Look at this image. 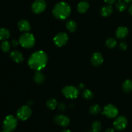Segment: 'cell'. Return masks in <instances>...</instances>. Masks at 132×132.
Instances as JSON below:
<instances>
[{"label": "cell", "mask_w": 132, "mask_h": 132, "mask_svg": "<svg viewBox=\"0 0 132 132\" xmlns=\"http://www.w3.org/2000/svg\"><path fill=\"white\" fill-rule=\"evenodd\" d=\"M10 32L8 29L5 28H0V40H5L7 39L10 37Z\"/></svg>", "instance_id": "obj_21"}, {"label": "cell", "mask_w": 132, "mask_h": 132, "mask_svg": "<svg viewBox=\"0 0 132 132\" xmlns=\"http://www.w3.org/2000/svg\"><path fill=\"white\" fill-rule=\"evenodd\" d=\"M119 110L113 104H108L103 110V114L110 119H113L118 116Z\"/></svg>", "instance_id": "obj_7"}, {"label": "cell", "mask_w": 132, "mask_h": 132, "mask_svg": "<svg viewBox=\"0 0 132 132\" xmlns=\"http://www.w3.org/2000/svg\"><path fill=\"white\" fill-rule=\"evenodd\" d=\"M89 132H95V131H92V130H90V131H89Z\"/></svg>", "instance_id": "obj_38"}, {"label": "cell", "mask_w": 132, "mask_h": 132, "mask_svg": "<svg viewBox=\"0 0 132 132\" xmlns=\"http://www.w3.org/2000/svg\"><path fill=\"white\" fill-rule=\"evenodd\" d=\"M129 12H130V14L132 15V4L130 5V7H129Z\"/></svg>", "instance_id": "obj_34"}, {"label": "cell", "mask_w": 132, "mask_h": 132, "mask_svg": "<svg viewBox=\"0 0 132 132\" xmlns=\"http://www.w3.org/2000/svg\"><path fill=\"white\" fill-rule=\"evenodd\" d=\"M11 43H12V45L13 46L15 47V46H17L19 44V41H18V40H16V39H13Z\"/></svg>", "instance_id": "obj_31"}, {"label": "cell", "mask_w": 132, "mask_h": 132, "mask_svg": "<svg viewBox=\"0 0 132 132\" xmlns=\"http://www.w3.org/2000/svg\"><path fill=\"white\" fill-rule=\"evenodd\" d=\"M68 41V36L64 32L58 33L54 37V43L58 47H61L65 45Z\"/></svg>", "instance_id": "obj_8"}, {"label": "cell", "mask_w": 132, "mask_h": 132, "mask_svg": "<svg viewBox=\"0 0 132 132\" xmlns=\"http://www.w3.org/2000/svg\"><path fill=\"white\" fill-rule=\"evenodd\" d=\"M127 43L125 41H122L119 45L120 48L122 50H126L127 48Z\"/></svg>", "instance_id": "obj_29"}, {"label": "cell", "mask_w": 132, "mask_h": 132, "mask_svg": "<svg viewBox=\"0 0 132 132\" xmlns=\"http://www.w3.org/2000/svg\"><path fill=\"white\" fill-rule=\"evenodd\" d=\"M117 40L115 38H113V37L108 38V39L106 40V45L107 47H108L109 48H115L117 46Z\"/></svg>", "instance_id": "obj_24"}, {"label": "cell", "mask_w": 132, "mask_h": 132, "mask_svg": "<svg viewBox=\"0 0 132 132\" xmlns=\"http://www.w3.org/2000/svg\"><path fill=\"white\" fill-rule=\"evenodd\" d=\"M122 90L125 92L129 93L132 90V81L127 79L122 84Z\"/></svg>", "instance_id": "obj_20"}, {"label": "cell", "mask_w": 132, "mask_h": 132, "mask_svg": "<svg viewBox=\"0 0 132 132\" xmlns=\"http://www.w3.org/2000/svg\"><path fill=\"white\" fill-rule=\"evenodd\" d=\"M58 108L60 111H64L66 109V105L64 103H59V105H58Z\"/></svg>", "instance_id": "obj_30"}, {"label": "cell", "mask_w": 132, "mask_h": 132, "mask_svg": "<svg viewBox=\"0 0 132 132\" xmlns=\"http://www.w3.org/2000/svg\"><path fill=\"white\" fill-rule=\"evenodd\" d=\"M32 111L28 106H22L17 111V118L21 121H27L32 116Z\"/></svg>", "instance_id": "obj_5"}, {"label": "cell", "mask_w": 132, "mask_h": 132, "mask_svg": "<svg viewBox=\"0 0 132 132\" xmlns=\"http://www.w3.org/2000/svg\"><path fill=\"white\" fill-rule=\"evenodd\" d=\"M62 93L65 97L70 99H74L78 97L79 91L78 88L73 86H64L62 90Z\"/></svg>", "instance_id": "obj_6"}, {"label": "cell", "mask_w": 132, "mask_h": 132, "mask_svg": "<svg viewBox=\"0 0 132 132\" xmlns=\"http://www.w3.org/2000/svg\"><path fill=\"white\" fill-rule=\"evenodd\" d=\"M57 105V102L56 99H53V98L48 99L46 102V106L48 109L51 110L55 109L56 108Z\"/></svg>", "instance_id": "obj_22"}, {"label": "cell", "mask_w": 132, "mask_h": 132, "mask_svg": "<svg viewBox=\"0 0 132 132\" xmlns=\"http://www.w3.org/2000/svg\"><path fill=\"white\" fill-rule=\"evenodd\" d=\"M112 12H113V8L110 5L104 6L101 9V14L102 16L108 17L112 14Z\"/></svg>", "instance_id": "obj_17"}, {"label": "cell", "mask_w": 132, "mask_h": 132, "mask_svg": "<svg viewBox=\"0 0 132 132\" xmlns=\"http://www.w3.org/2000/svg\"><path fill=\"white\" fill-rule=\"evenodd\" d=\"M66 27L71 32H74L77 30V25L73 20H68L66 23Z\"/></svg>", "instance_id": "obj_19"}, {"label": "cell", "mask_w": 132, "mask_h": 132, "mask_svg": "<svg viewBox=\"0 0 132 132\" xmlns=\"http://www.w3.org/2000/svg\"><path fill=\"white\" fill-rule=\"evenodd\" d=\"M104 1H105L106 3L109 4V5H112L113 3H115V1H116V0H104Z\"/></svg>", "instance_id": "obj_32"}, {"label": "cell", "mask_w": 132, "mask_h": 132, "mask_svg": "<svg viewBox=\"0 0 132 132\" xmlns=\"http://www.w3.org/2000/svg\"><path fill=\"white\" fill-rule=\"evenodd\" d=\"M116 6L117 8V10L119 12H123L126 10L127 6H126V2L122 0H119L116 4Z\"/></svg>", "instance_id": "obj_23"}, {"label": "cell", "mask_w": 132, "mask_h": 132, "mask_svg": "<svg viewBox=\"0 0 132 132\" xmlns=\"http://www.w3.org/2000/svg\"><path fill=\"white\" fill-rule=\"evenodd\" d=\"M1 132H5V131H3H3H1Z\"/></svg>", "instance_id": "obj_39"}, {"label": "cell", "mask_w": 132, "mask_h": 132, "mask_svg": "<svg viewBox=\"0 0 132 132\" xmlns=\"http://www.w3.org/2000/svg\"><path fill=\"white\" fill-rule=\"evenodd\" d=\"M128 125V120L125 116H119L113 122V126L115 129L119 131L125 130Z\"/></svg>", "instance_id": "obj_10"}, {"label": "cell", "mask_w": 132, "mask_h": 132, "mask_svg": "<svg viewBox=\"0 0 132 132\" xmlns=\"http://www.w3.org/2000/svg\"><path fill=\"white\" fill-rule=\"evenodd\" d=\"M122 1H124L126 3H130L131 2V1H132V0H122Z\"/></svg>", "instance_id": "obj_36"}, {"label": "cell", "mask_w": 132, "mask_h": 132, "mask_svg": "<svg viewBox=\"0 0 132 132\" xmlns=\"http://www.w3.org/2000/svg\"><path fill=\"white\" fill-rule=\"evenodd\" d=\"M104 132H115L114 129L112 128H109L106 129V130L104 131Z\"/></svg>", "instance_id": "obj_33"}, {"label": "cell", "mask_w": 132, "mask_h": 132, "mask_svg": "<svg viewBox=\"0 0 132 132\" xmlns=\"http://www.w3.org/2000/svg\"><path fill=\"white\" fill-rule=\"evenodd\" d=\"M128 34V29L125 27H119L116 32V37L120 39L125 38Z\"/></svg>", "instance_id": "obj_14"}, {"label": "cell", "mask_w": 132, "mask_h": 132, "mask_svg": "<svg viewBox=\"0 0 132 132\" xmlns=\"http://www.w3.org/2000/svg\"><path fill=\"white\" fill-rule=\"evenodd\" d=\"M82 97H83L85 99L90 100V99H92L93 98V97H94V94H93V92L90 90L86 89V90H84L83 92H82Z\"/></svg>", "instance_id": "obj_28"}, {"label": "cell", "mask_w": 132, "mask_h": 132, "mask_svg": "<svg viewBox=\"0 0 132 132\" xmlns=\"http://www.w3.org/2000/svg\"><path fill=\"white\" fill-rule=\"evenodd\" d=\"M18 126V120L14 116H8L5 117L3 122V129L5 132H12Z\"/></svg>", "instance_id": "obj_4"}, {"label": "cell", "mask_w": 132, "mask_h": 132, "mask_svg": "<svg viewBox=\"0 0 132 132\" xmlns=\"http://www.w3.org/2000/svg\"><path fill=\"white\" fill-rule=\"evenodd\" d=\"M91 63L94 67H99L103 63V57L99 52H95L91 57Z\"/></svg>", "instance_id": "obj_12"}, {"label": "cell", "mask_w": 132, "mask_h": 132, "mask_svg": "<svg viewBox=\"0 0 132 132\" xmlns=\"http://www.w3.org/2000/svg\"><path fill=\"white\" fill-rule=\"evenodd\" d=\"M79 88H85V86H84V85H82H82H79Z\"/></svg>", "instance_id": "obj_37"}, {"label": "cell", "mask_w": 132, "mask_h": 132, "mask_svg": "<svg viewBox=\"0 0 132 132\" xmlns=\"http://www.w3.org/2000/svg\"><path fill=\"white\" fill-rule=\"evenodd\" d=\"M46 8V3L45 0H36L32 5V10L34 14H40Z\"/></svg>", "instance_id": "obj_9"}, {"label": "cell", "mask_w": 132, "mask_h": 132, "mask_svg": "<svg viewBox=\"0 0 132 132\" xmlns=\"http://www.w3.org/2000/svg\"><path fill=\"white\" fill-rule=\"evenodd\" d=\"M45 79V77L43 73L40 71H36L34 76V80L37 84H41L44 82Z\"/></svg>", "instance_id": "obj_18"}, {"label": "cell", "mask_w": 132, "mask_h": 132, "mask_svg": "<svg viewBox=\"0 0 132 132\" xmlns=\"http://www.w3.org/2000/svg\"><path fill=\"white\" fill-rule=\"evenodd\" d=\"M48 62L47 54L42 50L35 52L30 55L28 64L35 71H41L46 67Z\"/></svg>", "instance_id": "obj_1"}, {"label": "cell", "mask_w": 132, "mask_h": 132, "mask_svg": "<svg viewBox=\"0 0 132 132\" xmlns=\"http://www.w3.org/2000/svg\"><path fill=\"white\" fill-rule=\"evenodd\" d=\"M71 12L70 6L67 3L61 1L54 6L52 10L53 15L57 19L64 20L69 17Z\"/></svg>", "instance_id": "obj_2"}, {"label": "cell", "mask_w": 132, "mask_h": 132, "mask_svg": "<svg viewBox=\"0 0 132 132\" xmlns=\"http://www.w3.org/2000/svg\"><path fill=\"white\" fill-rule=\"evenodd\" d=\"M10 57L14 61L17 63H21L23 61V56L20 52L18 50H14L10 54Z\"/></svg>", "instance_id": "obj_15"}, {"label": "cell", "mask_w": 132, "mask_h": 132, "mask_svg": "<svg viewBox=\"0 0 132 132\" xmlns=\"http://www.w3.org/2000/svg\"><path fill=\"white\" fill-rule=\"evenodd\" d=\"M89 6H90V5H89V3L87 1H81L77 5V11L79 13H81V14H84V13L88 11V10L89 9Z\"/></svg>", "instance_id": "obj_16"}, {"label": "cell", "mask_w": 132, "mask_h": 132, "mask_svg": "<svg viewBox=\"0 0 132 132\" xmlns=\"http://www.w3.org/2000/svg\"><path fill=\"white\" fill-rule=\"evenodd\" d=\"M89 110H90V113H92V114L97 115L100 113L101 111V108L98 104H94V105H92L90 107Z\"/></svg>", "instance_id": "obj_25"}, {"label": "cell", "mask_w": 132, "mask_h": 132, "mask_svg": "<svg viewBox=\"0 0 132 132\" xmlns=\"http://www.w3.org/2000/svg\"><path fill=\"white\" fill-rule=\"evenodd\" d=\"M101 123L99 121H94L92 125V130L95 132H100L101 131Z\"/></svg>", "instance_id": "obj_26"}, {"label": "cell", "mask_w": 132, "mask_h": 132, "mask_svg": "<svg viewBox=\"0 0 132 132\" xmlns=\"http://www.w3.org/2000/svg\"><path fill=\"white\" fill-rule=\"evenodd\" d=\"M1 48L3 52L6 53L8 52H9V50L10 49V43L8 41H6V40L3 41L1 44Z\"/></svg>", "instance_id": "obj_27"}, {"label": "cell", "mask_w": 132, "mask_h": 132, "mask_svg": "<svg viewBox=\"0 0 132 132\" xmlns=\"http://www.w3.org/2000/svg\"><path fill=\"white\" fill-rule=\"evenodd\" d=\"M19 41V44L23 48H30L34 46L35 43H36V39L32 34L27 32L20 36Z\"/></svg>", "instance_id": "obj_3"}, {"label": "cell", "mask_w": 132, "mask_h": 132, "mask_svg": "<svg viewBox=\"0 0 132 132\" xmlns=\"http://www.w3.org/2000/svg\"><path fill=\"white\" fill-rule=\"evenodd\" d=\"M61 132H72L70 131V130H63V131H61Z\"/></svg>", "instance_id": "obj_35"}, {"label": "cell", "mask_w": 132, "mask_h": 132, "mask_svg": "<svg viewBox=\"0 0 132 132\" xmlns=\"http://www.w3.org/2000/svg\"><path fill=\"white\" fill-rule=\"evenodd\" d=\"M54 121L56 125L62 127H67L70 124V119L64 115H57L54 117Z\"/></svg>", "instance_id": "obj_11"}, {"label": "cell", "mask_w": 132, "mask_h": 132, "mask_svg": "<svg viewBox=\"0 0 132 132\" xmlns=\"http://www.w3.org/2000/svg\"><path fill=\"white\" fill-rule=\"evenodd\" d=\"M18 26L19 30L21 31V32H27L30 30L31 29L30 23L26 19H21V21H19Z\"/></svg>", "instance_id": "obj_13"}]
</instances>
